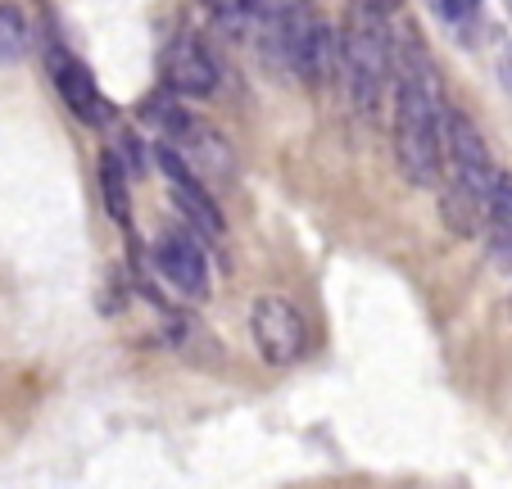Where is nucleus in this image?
I'll return each instance as SVG.
<instances>
[{"instance_id":"11","label":"nucleus","mask_w":512,"mask_h":489,"mask_svg":"<svg viewBox=\"0 0 512 489\" xmlns=\"http://www.w3.org/2000/svg\"><path fill=\"white\" fill-rule=\"evenodd\" d=\"M272 5L277 0H209V14H213V28L227 32V37H254Z\"/></svg>"},{"instance_id":"5","label":"nucleus","mask_w":512,"mask_h":489,"mask_svg":"<svg viewBox=\"0 0 512 489\" xmlns=\"http://www.w3.org/2000/svg\"><path fill=\"white\" fill-rule=\"evenodd\" d=\"M155 268L168 286L191 304H204L213 290V272H209V254H204V236L186 222V227H168L155 240Z\"/></svg>"},{"instance_id":"7","label":"nucleus","mask_w":512,"mask_h":489,"mask_svg":"<svg viewBox=\"0 0 512 489\" xmlns=\"http://www.w3.org/2000/svg\"><path fill=\"white\" fill-rule=\"evenodd\" d=\"M445 177L472 186L485 200H490V186H494V177H499V163H494L481 127L467 114H458V109L445 114Z\"/></svg>"},{"instance_id":"2","label":"nucleus","mask_w":512,"mask_h":489,"mask_svg":"<svg viewBox=\"0 0 512 489\" xmlns=\"http://www.w3.org/2000/svg\"><path fill=\"white\" fill-rule=\"evenodd\" d=\"M254 37L268 68L295 73L309 87L340 77V32L313 10V0H277Z\"/></svg>"},{"instance_id":"3","label":"nucleus","mask_w":512,"mask_h":489,"mask_svg":"<svg viewBox=\"0 0 512 489\" xmlns=\"http://www.w3.org/2000/svg\"><path fill=\"white\" fill-rule=\"evenodd\" d=\"M390 19L395 14L349 5V23L340 28V82H345L349 100L368 118H377L390 77H395V32H390Z\"/></svg>"},{"instance_id":"9","label":"nucleus","mask_w":512,"mask_h":489,"mask_svg":"<svg viewBox=\"0 0 512 489\" xmlns=\"http://www.w3.org/2000/svg\"><path fill=\"white\" fill-rule=\"evenodd\" d=\"M46 68H50V77H55L59 100H64V105L73 109L82 123H87V127H109V123H114V105H109V96H100L91 68L82 64L73 50H64L59 41H50V46H46Z\"/></svg>"},{"instance_id":"14","label":"nucleus","mask_w":512,"mask_h":489,"mask_svg":"<svg viewBox=\"0 0 512 489\" xmlns=\"http://www.w3.org/2000/svg\"><path fill=\"white\" fill-rule=\"evenodd\" d=\"M435 14L449 23V28H463L467 19H476V10H481V0H431Z\"/></svg>"},{"instance_id":"8","label":"nucleus","mask_w":512,"mask_h":489,"mask_svg":"<svg viewBox=\"0 0 512 489\" xmlns=\"http://www.w3.org/2000/svg\"><path fill=\"white\" fill-rule=\"evenodd\" d=\"M159 82L177 100H204L218 91V59L195 32H177L159 55Z\"/></svg>"},{"instance_id":"1","label":"nucleus","mask_w":512,"mask_h":489,"mask_svg":"<svg viewBox=\"0 0 512 489\" xmlns=\"http://www.w3.org/2000/svg\"><path fill=\"white\" fill-rule=\"evenodd\" d=\"M445 114L422 41L408 32L395 46V163L422 191L445 182Z\"/></svg>"},{"instance_id":"6","label":"nucleus","mask_w":512,"mask_h":489,"mask_svg":"<svg viewBox=\"0 0 512 489\" xmlns=\"http://www.w3.org/2000/svg\"><path fill=\"white\" fill-rule=\"evenodd\" d=\"M250 336H254L259 358H263V363H272V367L300 363L304 349H309V326H304V313L290 304V299H281V295L254 299V308H250Z\"/></svg>"},{"instance_id":"10","label":"nucleus","mask_w":512,"mask_h":489,"mask_svg":"<svg viewBox=\"0 0 512 489\" xmlns=\"http://www.w3.org/2000/svg\"><path fill=\"white\" fill-rule=\"evenodd\" d=\"M485 236H490V250L499 259L512 263V173L494 177L490 186V209H485Z\"/></svg>"},{"instance_id":"4","label":"nucleus","mask_w":512,"mask_h":489,"mask_svg":"<svg viewBox=\"0 0 512 489\" xmlns=\"http://www.w3.org/2000/svg\"><path fill=\"white\" fill-rule=\"evenodd\" d=\"M150 123L159 127V141L173 145V150L182 154V159L191 163L200 177H209V182H227V177L236 173L232 145L213 132L204 118H195L191 109L177 105L173 91H168L164 100H155V105H150Z\"/></svg>"},{"instance_id":"12","label":"nucleus","mask_w":512,"mask_h":489,"mask_svg":"<svg viewBox=\"0 0 512 489\" xmlns=\"http://www.w3.org/2000/svg\"><path fill=\"white\" fill-rule=\"evenodd\" d=\"M100 186H105V204L114 213L118 227H132V195H127V163L118 154H100Z\"/></svg>"},{"instance_id":"15","label":"nucleus","mask_w":512,"mask_h":489,"mask_svg":"<svg viewBox=\"0 0 512 489\" xmlns=\"http://www.w3.org/2000/svg\"><path fill=\"white\" fill-rule=\"evenodd\" d=\"M503 5H508V14H512V0H503Z\"/></svg>"},{"instance_id":"13","label":"nucleus","mask_w":512,"mask_h":489,"mask_svg":"<svg viewBox=\"0 0 512 489\" xmlns=\"http://www.w3.org/2000/svg\"><path fill=\"white\" fill-rule=\"evenodd\" d=\"M28 46H32L28 14L5 0V5H0V68L23 64V59H28Z\"/></svg>"}]
</instances>
